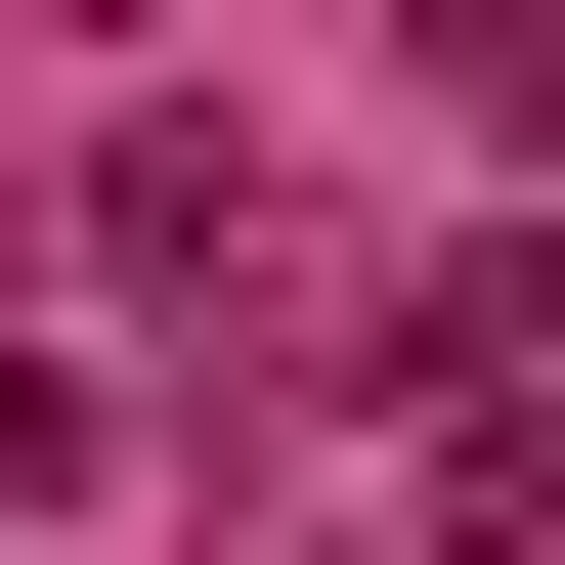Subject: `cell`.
Wrapping results in <instances>:
<instances>
[{
  "label": "cell",
  "instance_id": "1",
  "mask_svg": "<svg viewBox=\"0 0 565 565\" xmlns=\"http://www.w3.org/2000/svg\"><path fill=\"white\" fill-rule=\"evenodd\" d=\"M435 87H479V131H522V174H565V0H479V44H435Z\"/></svg>",
  "mask_w": 565,
  "mask_h": 565
},
{
  "label": "cell",
  "instance_id": "2",
  "mask_svg": "<svg viewBox=\"0 0 565 565\" xmlns=\"http://www.w3.org/2000/svg\"><path fill=\"white\" fill-rule=\"evenodd\" d=\"M479 349H522V392H565V305H479Z\"/></svg>",
  "mask_w": 565,
  "mask_h": 565
}]
</instances>
